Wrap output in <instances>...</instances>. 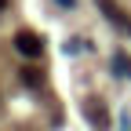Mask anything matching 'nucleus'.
Listing matches in <instances>:
<instances>
[{
    "label": "nucleus",
    "mask_w": 131,
    "mask_h": 131,
    "mask_svg": "<svg viewBox=\"0 0 131 131\" xmlns=\"http://www.w3.org/2000/svg\"><path fill=\"white\" fill-rule=\"evenodd\" d=\"M113 73L124 77V80H131V55L127 51H113Z\"/></svg>",
    "instance_id": "4"
},
{
    "label": "nucleus",
    "mask_w": 131,
    "mask_h": 131,
    "mask_svg": "<svg viewBox=\"0 0 131 131\" xmlns=\"http://www.w3.org/2000/svg\"><path fill=\"white\" fill-rule=\"evenodd\" d=\"M4 7H7V0H0V11H4Z\"/></svg>",
    "instance_id": "7"
},
{
    "label": "nucleus",
    "mask_w": 131,
    "mask_h": 131,
    "mask_svg": "<svg viewBox=\"0 0 131 131\" xmlns=\"http://www.w3.org/2000/svg\"><path fill=\"white\" fill-rule=\"evenodd\" d=\"M22 80H26L29 88H37V84H40V73L33 69V66H26V69H22Z\"/></svg>",
    "instance_id": "5"
},
{
    "label": "nucleus",
    "mask_w": 131,
    "mask_h": 131,
    "mask_svg": "<svg viewBox=\"0 0 131 131\" xmlns=\"http://www.w3.org/2000/svg\"><path fill=\"white\" fill-rule=\"evenodd\" d=\"M84 113H88V120H91L98 131L109 127V113H106V106H102V98H84Z\"/></svg>",
    "instance_id": "3"
},
{
    "label": "nucleus",
    "mask_w": 131,
    "mask_h": 131,
    "mask_svg": "<svg viewBox=\"0 0 131 131\" xmlns=\"http://www.w3.org/2000/svg\"><path fill=\"white\" fill-rule=\"evenodd\" d=\"M58 4H62V7H73V4H77V0H58Z\"/></svg>",
    "instance_id": "6"
},
{
    "label": "nucleus",
    "mask_w": 131,
    "mask_h": 131,
    "mask_svg": "<svg viewBox=\"0 0 131 131\" xmlns=\"http://www.w3.org/2000/svg\"><path fill=\"white\" fill-rule=\"evenodd\" d=\"M95 4L106 11V18H109L113 26H120V29H127V33H131V15H127V11L117 4V0H95Z\"/></svg>",
    "instance_id": "2"
},
{
    "label": "nucleus",
    "mask_w": 131,
    "mask_h": 131,
    "mask_svg": "<svg viewBox=\"0 0 131 131\" xmlns=\"http://www.w3.org/2000/svg\"><path fill=\"white\" fill-rule=\"evenodd\" d=\"M15 51H18L22 58H40L44 55V40L33 29H18V33H15Z\"/></svg>",
    "instance_id": "1"
}]
</instances>
